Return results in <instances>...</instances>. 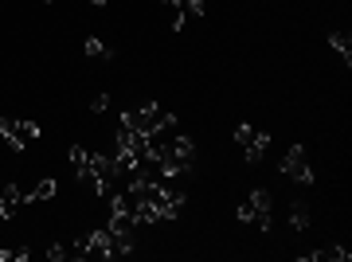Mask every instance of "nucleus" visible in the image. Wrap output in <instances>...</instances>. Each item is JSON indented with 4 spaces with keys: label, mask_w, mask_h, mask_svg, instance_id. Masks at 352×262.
<instances>
[{
    "label": "nucleus",
    "mask_w": 352,
    "mask_h": 262,
    "mask_svg": "<svg viewBox=\"0 0 352 262\" xmlns=\"http://www.w3.org/2000/svg\"><path fill=\"white\" fill-rule=\"evenodd\" d=\"M87 243H90V254H94V259H122V250H118V243H113V235L106 227L87 231Z\"/></svg>",
    "instance_id": "0eeeda50"
},
{
    "label": "nucleus",
    "mask_w": 352,
    "mask_h": 262,
    "mask_svg": "<svg viewBox=\"0 0 352 262\" xmlns=\"http://www.w3.org/2000/svg\"><path fill=\"white\" fill-rule=\"evenodd\" d=\"M0 138L8 141V149H28V145H36L39 141V125L32 122H16V118H0Z\"/></svg>",
    "instance_id": "7ed1b4c3"
},
{
    "label": "nucleus",
    "mask_w": 352,
    "mask_h": 262,
    "mask_svg": "<svg viewBox=\"0 0 352 262\" xmlns=\"http://www.w3.org/2000/svg\"><path fill=\"white\" fill-rule=\"evenodd\" d=\"M82 51H87V59H113V47L110 43H102L98 36H90L87 43H82Z\"/></svg>",
    "instance_id": "9d476101"
},
{
    "label": "nucleus",
    "mask_w": 352,
    "mask_h": 262,
    "mask_svg": "<svg viewBox=\"0 0 352 262\" xmlns=\"http://www.w3.org/2000/svg\"><path fill=\"white\" fill-rule=\"evenodd\" d=\"M90 110H94V113H106V110H110V94H94Z\"/></svg>",
    "instance_id": "2eb2a0df"
},
{
    "label": "nucleus",
    "mask_w": 352,
    "mask_h": 262,
    "mask_svg": "<svg viewBox=\"0 0 352 262\" xmlns=\"http://www.w3.org/2000/svg\"><path fill=\"white\" fill-rule=\"evenodd\" d=\"M235 141H239V149L247 153V161H263L266 149H270V133L266 129H254V125H235Z\"/></svg>",
    "instance_id": "20e7f679"
},
{
    "label": "nucleus",
    "mask_w": 352,
    "mask_h": 262,
    "mask_svg": "<svg viewBox=\"0 0 352 262\" xmlns=\"http://www.w3.org/2000/svg\"><path fill=\"white\" fill-rule=\"evenodd\" d=\"M67 157H71V168H75V176L90 188V180H94V153H87L82 145H71V149H67Z\"/></svg>",
    "instance_id": "1a4fd4ad"
},
{
    "label": "nucleus",
    "mask_w": 352,
    "mask_h": 262,
    "mask_svg": "<svg viewBox=\"0 0 352 262\" xmlns=\"http://www.w3.org/2000/svg\"><path fill=\"white\" fill-rule=\"evenodd\" d=\"M329 43H333V51L344 55V67H349V63H352V36H349V32H329Z\"/></svg>",
    "instance_id": "9b49d317"
},
{
    "label": "nucleus",
    "mask_w": 352,
    "mask_h": 262,
    "mask_svg": "<svg viewBox=\"0 0 352 262\" xmlns=\"http://www.w3.org/2000/svg\"><path fill=\"white\" fill-rule=\"evenodd\" d=\"M305 259H333V262H344V259H349V250H344V247H329V250H314V254H305Z\"/></svg>",
    "instance_id": "4468645a"
},
{
    "label": "nucleus",
    "mask_w": 352,
    "mask_h": 262,
    "mask_svg": "<svg viewBox=\"0 0 352 262\" xmlns=\"http://www.w3.org/2000/svg\"><path fill=\"white\" fill-rule=\"evenodd\" d=\"M168 157H173V164L180 168V176L192 173V164H196V141L192 138H173L168 141Z\"/></svg>",
    "instance_id": "423d86ee"
},
{
    "label": "nucleus",
    "mask_w": 352,
    "mask_h": 262,
    "mask_svg": "<svg viewBox=\"0 0 352 262\" xmlns=\"http://www.w3.org/2000/svg\"><path fill=\"white\" fill-rule=\"evenodd\" d=\"M55 192H59V184H55V180H39L36 188H32V200H51V196H55Z\"/></svg>",
    "instance_id": "ddd939ff"
},
{
    "label": "nucleus",
    "mask_w": 352,
    "mask_h": 262,
    "mask_svg": "<svg viewBox=\"0 0 352 262\" xmlns=\"http://www.w3.org/2000/svg\"><path fill=\"white\" fill-rule=\"evenodd\" d=\"M90 4H94V8H106V4H110V0H90Z\"/></svg>",
    "instance_id": "a211bd4d"
},
{
    "label": "nucleus",
    "mask_w": 352,
    "mask_h": 262,
    "mask_svg": "<svg viewBox=\"0 0 352 262\" xmlns=\"http://www.w3.org/2000/svg\"><path fill=\"white\" fill-rule=\"evenodd\" d=\"M204 8H208L204 0H184V16H204Z\"/></svg>",
    "instance_id": "dca6fc26"
},
{
    "label": "nucleus",
    "mask_w": 352,
    "mask_h": 262,
    "mask_svg": "<svg viewBox=\"0 0 352 262\" xmlns=\"http://www.w3.org/2000/svg\"><path fill=\"white\" fill-rule=\"evenodd\" d=\"M309 223H314L309 208H305V204H294V208H289V227H294V231H305Z\"/></svg>",
    "instance_id": "f8f14e48"
},
{
    "label": "nucleus",
    "mask_w": 352,
    "mask_h": 262,
    "mask_svg": "<svg viewBox=\"0 0 352 262\" xmlns=\"http://www.w3.org/2000/svg\"><path fill=\"white\" fill-rule=\"evenodd\" d=\"M239 219L243 223L263 227V231H270V227H274V196H270L266 188H254L251 196L239 204Z\"/></svg>",
    "instance_id": "f03ea898"
},
{
    "label": "nucleus",
    "mask_w": 352,
    "mask_h": 262,
    "mask_svg": "<svg viewBox=\"0 0 352 262\" xmlns=\"http://www.w3.org/2000/svg\"><path fill=\"white\" fill-rule=\"evenodd\" d=\"M47 259H55V262H59V259H71V247H63V243H55V247L47 250Z\"/></svg>",
    "instance_id": "f3484780"
},
{
    "label": "nucleus",
    "mask_w": 352,
    "mask_h": 262,
    "mask_svg": "<svg viewBox=\"0 0 352 262\" xmlns=\"http://www.w3.org/2000/svg\"><path fill=\"white\" fill-rule=\"evenodd\" d=\"M278 173L289 176V180H298V184H314V168H309V157H305L302 145H289V153L278 164Z\"/></svg>",
    "instance_id": "39448f33"
},
{
    "label": "nucleus",
    "mask_w": 352,
    "mask_h": 262,
    "mask_svg": "<svg viewBox=\"0 0 352 262\" xmlns=\"http://www.w3.org/2000/svg\"><path fill=\"white\" fill-rule=\"evenodd\" d=\"M20 204H32V192H24L16 184H0V219H12Z\"/></svg>",
    "instance_id": "6e6552de"
},
{
    "label": "nucleus",
    "mask_w": 352,
    "mask_h": 262,
    "mask_svg": "<svg viewBox=\"0 0 352 262\" xmlns=\"http://www.w3.org/2000/svg\"><path fill=\"white\" fill-rule=\"evenodd\" d=\"M122 125L138 129V133H145V138H157L161 129L176 125V113L161 110L157 102H141V106H133V110H122Z\"/></svg>",
    "instance_id": "f257e3e1"
},
{
    "label": "nucleus",
    "mask_w": 352,
    "mask_h": 262,
    "mask_svg": "<svg viewBox=\"0 0 352 262\" xmlns=\"http://www.w3.org/2000/svg\"><path fill=\"white\" fill-rule=\"evenodd\" d=\"M43 4H51V0H43Z\"/></svg>",
    "instance_id": "6ab92c4d"
}]
</instances>
